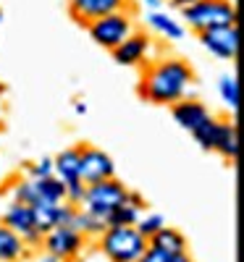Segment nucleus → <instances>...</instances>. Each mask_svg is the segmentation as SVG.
I'll return each instance as SVG.
<instances>
[{"label": "nucleus", "mask_w": 244, "mask_h": 262, "mask_svg": "<svg viewBox=\"0 0 244 262\" xmlns=\"http://www.w3.org/2000/svg\"><path fill=\"white\" fill-rule=\"evenodd\" d=\"M147 27L152 32H158L160 37L171 39V42L184 39V24L166 11H147Z\"/></svg>", "instance_id": "17"}, {"label": "nucleus", "mask_w": 244, "mask_h": 262, "mask_svg": "<svg viewBox=\"0 0 244 262\" xmlns=\"http://www.w3.org/2000/svg\"><path fill=\"white\" fill-rule=\"evenodd\" d=\"M166 226V217L160 215V212H142V217H139V221H137V231L147 238V242H150V238L155 236V233H158L160 228Z\"/></svg>", "instance_id": "25"}, {"label": "nucleus", "mask_w": 244, "mask_h": 262, "mask_svg": "<svg viewBox=\"0 0 244 262\" xmlns=\"http://www.w3.org/2000/svg\"><path fill=\"white\" fill-rule=\"evenodd\" d=\"M168 3H171L173 8H179V11H184V8H189L192 3H197V0H168Z\"/></svg>", "instance_id": "30"}, {"label": "nucleus", "mask_w": 244, "mask_h": 262, "mask_svg": "<svg viewBox=\"0 0 244 262\" xmlns=\"http://www.w3.org/2000/svg\"><path fill=\"white\" fill-rule=\"evenodd\" d=\"M150 53H152V39L145 32H137L134 29L113 50V60L118 66H142V63L150 60Z\"/></svg>", "instance_id": "11"}, {"label": "nucleus", "mask_w": 244, "mask_h": 262, "mask_svg": "<svg viewBox=\"0 0 244 262\" xmlns=\"http://www.w3.org/2000/svg\"><path fill=\"white\" fill-rule=\"evenodd\" d=\"M137 262H171V257H168L166 252H160V249H155V247H150V244H147L145 254H142Z\"/></svg>", "instance_id": "28"}, {"label": "nucleus", "mask_w": 244, "mask_h": 262, "mask_svg": "<svg viewBox=\"0 0 244 262\" xmlns=\"http://www.w3.org/2000/svg\"><path fill=\"white\" fill-rule=\"evenodd\" d=\"M97 247L108 262H137L147 249V238L134 226H118L105 228L97 238Z\"/></svg>", "instance_id": "2"}, {"label": "nucleus", "mask_w": 244, "mask_h": 262, "mask_svg": "<svg viewBox=\"0 0 244 262\" xmlns=\"http://www.w3.org/2000/svg\"><path fill=\"white\" fill-rule=\"evenodd\" d=\"M171 262H194V259H192L189 252H187V254H179V257H171Z\"/></svg>", "instance_id": "33"}, {"label": "nucleus", "mask_w": 244, "mask_h": 262, "mask_svg": "<svg viewBox=\"0 0 244 262\" xmlns=\"http://www.w3.org/2000/svg\"><path fill=\"white\" fill-rule=\"evenodd\" d=\"M147 244L155 247V249H160V252H166L168 257H179V254H187V252H189L187 236H184L179 228H173V226H163Z\"/></svg>", "instance_id": "13"}, {"label": "nucleus", "mask_w": 244, "mask_h": 262, "mask_svg": "<svg viewBox=\"0 0 244 262\" xmlns=\"http://www.w3.org/2000/svg\"><path fill=\"white\" fill-rule=\"evenodd\" d=\"M116 176V163L105 149L92 144H79V179L82 184H97Z\"/></svg>", "instance_id": "7"}, {"label": "nucleus", "mask_w": 244, "mask_h": 262, "mask_svg": "<svg viewBox=\"0 0 244 262\" xmlns=\"http://www.w3.org/2000/svg\"><path fill=\"white\" fill-rule=\"evenodd\" d=\"M82 196H84V184H82V181L66 184V205H74V207H79Z\"/></svg>", "instance_id": "27"}, {"label": "nucleus", "mask_w": 244, "mask_h": 262, "mask_svg": "<svg viewBox=\"0 0 244 262\" xmlns=\"http://www.w3.org/2000/svg\"><path fill=\"white\" fill-rule=\"evenodd\" d=\"M87 32L90 37L97 42L100 48L113 53L121 42L134 32V18H131L129 11H118V13H108L103 18H95L92 24H87Z\"/></svg>", "instance_id": "5"}, {"label": "nucleus", "mask_w": 244, "mask_h": 262, "mask_svg": "<svg viewBox=\"0 0 244 262\" xmlns=\"http://www.w3.org/2000/svg\"><path fill=\"white\" fill-rule=\"evenodd\" d=\"M181 16L187 21V27L199 34L213 27L236 24V6L231 0H197V3L181 11Z\"/></svg>", "instance_id": "4"}, {"label": "nucleus", "mask_w": 244, "mask_h": 262, "mask_svg": "<svg viewBox=\"0 0 244 262\" xmlns=\"http://www.w3.org/2000/svg\"><path fill=\"white\" fill-rule=\"evenodd\" d=\"M84 247H87V238L69 226H58L42 236V252L55 257L58 262H76Z\"/></svg>", "instance_id": "6"}, {"label": "nucleus", "mask_w": 244, "mask_h": 262, "mask_svg": "<svg viewBox=\"0 0 244 262\" xmlns=\"http://www.w3.org/2000/svg\"><path fill=\"white\" fill-rule=\"evenodd\" d=\"M0 223L8 226L13 233H18L21 242H24L32 252H34V249H42V233H39L37 226H34V215H32V207H29V205L11 202L8 210L3 212V217H0Z\"/></svg>", "instance_id": "8"}, {"label": "nucleus", "mask_w": 244, "mask_h": 262, "mask_svg": "<svg viewBox=\"0 0 244 262\" xmlns=\"http://www.w3.org/2000/svg\"><path fill=\"white\" fill-rule=\"evenodd\" d=\"M29 257H32V249L21 242V236L0 223V262H24Z\"/></svg>", "instance_id": "15"}, {"label": "nucleus", "mask_w": 244, "mask_h": 262, "mask_svg": "<svg viewBox=\"0 0 244 262\" xmlns=\"http://www.w3.org/2000/svg\"><path fill=\"white\" fill-rule=\"evenodd\" d=\"M166 3V0H145V6H147V11H160V6Z\"/></svg>", "instance_id": "31"}, {"label": "nucleus", "mask_w": 244, "mask_h": 262, "mask_svg": "<svg viewBox=\"0 0 244 262\" xmlns=\"http://www.w3.org/2000/svg\"><path fill=\"white\" fill-rule=\"evenodd\" d=\"M199 42H202V48L210 55H215L220 60H236V53H239V29H236V24L213 27V29L199 32Z\"/></svg>", "instance_id": "9"}, {"label": "nucleus", "mask_w": 244, "mask_h": 262, "mask_svg": "<svg viewBox=\"0 0 244 262\" xmlns=\"http://www.w3.org/2000/svg\"><path fill=\"white\" fill-rule=\"evenodd\" d=\"M53 176L60 179L63 184H74L79 179V144L76 147H66L53 158Z\"/></svg>", "instance_id": "16"}, {"label": "nucleus", "mask_w": 244, "mask_h": 262, "mask_svg": "<svg viewBox=\"0 0 244 262\" xmlns=\"http://www.w3.org/2000/svg\"><path fill=\"white\" fill-rule=\"evenodd\" d=\"M171 116H173V121L179 123L184 131L192 134V131L210 116V107L205 102H199V100L187 97V100H179L176 105H171Z\"/></svg>", "instance_id": "12"}, {"label": "nucleus", "mask_w": 244, "mask_h": 262, "mask_svg": "<svg viewBox=\"0 0 244 262\" xmlns=\"http://www.w3.org/2000/svg\"><path fill=\"white\" fill-rule=\"evenodd\" d=\"M53 176V158H42V160H34L27 165V176L24 179H32V181H39V179H48Z\"/></svg>", "instance_id": "26"}, {"label": "nucleus", "mask_w": 244, "mask_h": 262, "mask_svg": "<svg viewBox=\"0 0 244 262\" xmlns=\"http://www.w3.org/2000/svg\"><path fill=\"white\" fill-rule=\"evenodd\" d=\"M126 184L118 181L116 176L113 179H105V181H97V184H87L84 186V196L79 202V210L90 212L95 217H105L113 212L118 205L126 202Z\"/></svg>", "instance_id": "3"}, {"label": "nucleus", "mask_w": 244, "mask_h": 262, "mask_svg": "<svg viewBox=\"0 0 244 262\" xmlns=\"http://www.w3.org/2000/svg\"><path fill=\"white\" fill-rule=\"evenodd\" d=\"M194 84V69L184 58H158L147 63L139 79V97L152 105H176L179 100H187Z\"/></svg>", "instance_id": "1"}, {"label": "nucleus", "mask_w": 244, "mask_h": 262, "mask_svg": "<svg viewBox=\"0 0 244 262\" xmlns=\"http://www.w3.org/2000/svg\"><path fill=\"white\" fill-rule=\"evenodd\" d=\"M11 196H13V202L18 205H34L37 202V186L32 179H18L13 186H11Z\"/></svg>", "instance_id": "24"}, {"label": "nucleus", "mask_w": 244, "mask_h": 262, "mask_svg": "<svg viewBox=\"0 0 244 262\" xmlns=\"http://www.w3.org/2000/svg\"><path fill=\"white\" fill-rule=\"evenodd\" d=\"M71 228L74 231H79L84 238H100L103 233H105V221L103 217H95V215H90V212H84V210H79L76 207V212H74V221H71Z\"/></svg>", "instance_id": "19"}, {"label": "nucleus", "mask_w": 244, "mask_h": 262, "mask_svg": "<svg viewBox=\"0 0 244 262\" xmlns=\"http://www.w3.org/2000/svg\"><path fill=\"white\" fill-rule=\"evenodd\" d=\"M213 152H218L223 160L234 163L239 155V131L234 121H220L218 131H215V142H213Z\"/></svg>", "instance_id": "14"}, {"label": "nucleus", "mask_w": 244, "mask_h": 262, "mask_svg": "<svg viewBox=\"0 0 244 262\" xmlns=\"http://www.w3.org/2000/svg\"><path fill=\"white\" fill-rule=\"evenodd\" d=\"M37 262H58V259H55V257H50V254H42Z\"/></svg>", "instance_id": "34"}, {"label": "nucleus", "mask_w": 244, "mask_h": 262, "mask_svg": "<svg viewBox=\"0 0 244 262\" xmlns=\"http://www.w3.org/2000/svg\"><path fill=\"white\" fill-rule=\"evenodd\" d=\"M218 123H220V118H215L213 113L199 123L194 131H192V137H194V142L202 147L205 152H210L213 149V142H215V131H218Z\"/></svg>", "instance_id": "22"}, {"label": "nucleus", "mask_w": 244, "mask_h": 262, "mask_svg": "<svg viewBox=\"0 0 244 262\" xmlns=\"http://www.w3.org/2000/svg\"><path fill=\"white\" fill-rule=\"evenodd\" d=\"M34 186H37V202H55V205L66 202V184L60 179L48 176V179L34 181Z\"/></svg>", "instance_id": "20"}, {"label": "nucleus", "mask_w": 244, "mask_h": 262, "mask_svg": "<svg viewBox=\"0 0 244 262\" xmlns=\"http://www.w3.org/2000/svg\"><path fill=\"white\" fill-rule=\"evenodd\" d=\"M74 113L76 116H87V102H74Z\"/></svg>", "instance_id": "32"}, {"label": "nucleus", "mask_w": 244, "mask_h": 262, "mask_svg": "<svg viewBox=\"0 0 244 262\" xmlns=\"http://www.w3.org/2000/svg\"><path fill=\"white\" fill-rule=\"evenodd\" d=\"M218 92H220V100H223V105L234 113V111H236V105H239V81H236V76H231V74L220 76V81H218Z\"/></svg>", "instance_id": "23"}, {"label": "nucleus", "mask_w": 244, "mask_h": 262, "mask_svg": "<svg viewBox=\"0 0 244 262\" xmlns=\"http://www.w3.org/2000/svg\"><path fill=\"white\" fill-rule=\"evenodd\" d=\"M126 202H129V205H134V207L142 210V212H145V207H147V200H145V196H142L139 191H131V189L126 191Z\"/></svg>", "instance_id": "29"}, {"label": "nucleus", "mask_w": 244, "mask_h": 262, "mask_svg": "<svg viewBox=\"0 0 244 262\" xmlns=\"http://www.w3.org/2000/svg\"><path fill=\"white\" fill-rule=\"evenodd\" d=\"M139 217H142V210H137L134 205H129V202H124V205H118L113 212H110V215L105 217V226H108V228H118V226H137Z\"/></svg>", "instance_id": "21"}, {"label": "nucleus", "mask_w": 244, "mask_h": 262, "mask_svg": "<svg viewBox=\"0 0 244 262\" xmlns=\"http://www.w3.org/2000/svg\"><path fill=\"white\" fill-rule=\"evenodd\" d=\"M131 0H69V11L82 24H92L95 18H103L108 13L129 11Z\"/></svg>", "instance_id": "10"}, {"label": "nucleus", "mask_w": 244, "mask_h": 262, "mask_svg": "<svg viewBox=\"0 0 244 262\" xmlns=\"http://www.w3.org/2000/svg\"><path fill=\"white\" fill-rule=\"evenodd\" d=\"M32 215H34L37 231L45 236V233H50L53 228H58L60 205H55V202H34V205H32Z\"/></svg>", "instance_id": "18"}]
</instances>
